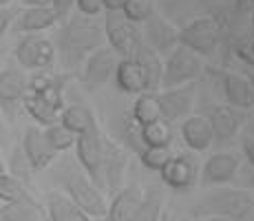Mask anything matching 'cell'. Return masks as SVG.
I'll list each match as a JSON object with an SVG mask.
<instances>
[{"instance_id": "6da1fadb", "label": "cell", "mask_w": 254, "mask_h": 221, "mask_svg": "<svg viewBox=\"0 0 254 221\" xmlns=\"http://www.w3.org/2000/svg\"><path fill=\"white\" fill-rule=\"evenodd\" d=\"M102 40H104V29L95 22V18L82 16L77 11L60 22V29L53 38V47L60 56L62 67L77 69L84 65V60L95 49L102 47Z\"/></svg>"}, {"instance_id": "7a4b0ae2", "label": "cell", "mask_w": 254, "mask_h": 221, "mask_svg": "<svg viewBox=\"0 0 254 221\" xmlns=\"http://www.w3.org/2000/svg\"><path fill=\"white\" fill-rule=\"evenodd\" d=\"M194 217H228L232 221H252L254 195L241 188H219L210 193L194 206Z\"/></svg>"}, {"instance_id": "3957f363", "label": "cell", "mask_w": 254, "mask_h": 221, "mask_svg": "<svg viewBox=\"0 0 254 221\" xmlns=\"http://www.w3.org/2000/svg\"><path fill=\"white\" fill-rule=\"evenodd\" d=\"M62 181H64V190L69 199L80 210H84L89 217H104L106 215L109 206H106L104 195L100 193L95 181L86 173H80L77 168H66L62 173Z\"/></svg>"}, {"instance_id": "277c9868", "label": "cell", "mask_w": 254, "mask_h": 221, "mask_svg": "<svg viewBox=\"0 0 254 221\" xmlns=\"http://www.w3.org/2000/svg\"><path fill=\"white\" fill-rule=\"evenodd\" d=\"M201 56L190 51L188 47H177L168 53L164 62V73H162V88H175L182 86L186 82H194L201 73Z\"/></svg>"}, {"instance_id": "5b68a950", "label": "cell", "mask_w": 254, "mask_h": 221, "mask_svg": "<svg viewBox=\"0 0 254 221\" xmlns=\"http://www.w3.org/2000/svg\"><path fill=\"white\" fill-rule=\"evenodd\" d=\"M104 36L111 49L122 58H133L141 44V33L137 24L130 22L122 11H106L104 18Z\"/></svg>"}, {"instance_id": "8992f818", "label": "cell", "mask_w": 254, "mask_h": 221, "mask_svg": "<svg viewBox=\"0 0 254 221\" xmlns=\"http://www.w3.org/2000/svg\"><path fill=\"white\" fill-rule=\"evenodd\" d=\"M177 44L199 56H212L219 44V24L214 18H197L177 31Z\"/></svg>"}, {"instance_id": "52a82bcc", "label": "cell", "mask_w": 254, "mask_h": 221, "mask_svg": "<svg viewBox=\"0 0 254 221\" xmlns=\"http://www.w3.org/2000/svg\"><path fill=\"white\" fill-rule=\"evenodd\" d=\"M16 60L22 69H49L56 60V47L53 40L40 33H22L20 42L16 44Z\"/></svg>"}, {"instance_id": "ba28073f", "label": "cell", "mask_w": 254, "mask_h": 221, "mask_svg": "<svg viewBox=\"0 0 254 221\" xmlns=\"http://www.w3.org/2000/svg\"><path fill=\"white\" fill-rule=\"evenodd\" d=\"M75 155L77 161H80L82 170L91 177L93 181L100 179V170L102 164H104V142L100 137V131H97V124L91 126L89 131L75 135Z\"/></svg>"}, {"instance_id": "9c48e42d", "label": "cell", "mask_w": 254, "mask_h": 221, "mask_svg": "<svg viewBox=\"0 0 254 221\" xmlns=\"http://www.w3.org/2000/svg\"><path fill=\"white\" fill-rule=\"evenodd\" d=\"M194 95H197V84L194 82H186V84L175 88H164L162 95H157L159 109H162V120L170 124V122L188 117L194 104Z\"/></svg>"}, {"instance_id": "30bf717a", "label": "cell", "mask_w": 254, "mask_h": 221, "mask_svg": "<svg viewBox=\"0 0 254 221\" xmlns=\"http://www.w3.org/2000/svg\"><path fill=\"white\" fill-rule=\"evenodd\" d=\"M29 77L18 67H7L0 71V111L9 117H16L27 93Z\"/></svg>"}, {"instance_id": "8fae6325", "label": "cell", "mask_w": 254, "mask_h": 221, "mask_svg": "<svg viewBox=\"0 0 254 221\" xmlns=\"http://www.w3.org/2000/svg\"><path fill=\"white\" fill-rule=\"evenodd\" d=\"M117 65V53L111 47H100L84 60V73H82V82L89 91L104 86L111 80Z\"/></svg>"}, {"instance_id": "7c38bea8", "label": "cell", "mask_w": 254, "mask_h": 221, "mask_svg": "<svg viewBox=\"0 0 254 221\" xmlns=\"http://www.w3.org/2000/svg\"><path fill=\"white\" fill-rule=\"evenodd\" d=\"M22 153L27 157V164L31 166L33 170H45L53 164L56 159V150L51 148V144L47 142L45 131L36 129V126H29L24 131L22 137Z\"/></svg>"}, {"instance_id": "4fadbf2b", "label": "cell", "mask_w": 254, "mask_h": 221, "mask_svg": "<svg viewBox=\"0 0 254 221\" xmlns=\"http://www.w3.org/2000/svg\"><path fill=\"white\" fill-rule=\"evenodd\" d=\"M162 181L173 190H186L197 179V164L188 155H173L159 170Z\"/></svg>"}, {"instance_id": "5bb4252c", "label": "cell", "mask_w": 254, "mask_h": 221, "mask_svg": "<svg viewBox=\"0 0 254 221\" xmlns=\"http://www.w3.org/2000/svg\"><path fill=\"white\" fill-rule=\"evenodd\" d=\"M239 173V157L232 153H217L203 164L201 179L206 186H219L232 181Z\"/></svg>"}, {"instance_id": "9a60e30c", "label": "cell", "mask_w": 254, "mask_h": 221, "mask_svg": "<svg viewBox=\"0 0 254 221\" xmlns=\"http://www.w3.org/2000/svg\"><path fill=\"white\" fill-rule=\"evenodd\" d=\"M221 88L226 102L234 109H254V88L248 77L237 75V73H221Z\"/></svg>"}, {"instance_id": "2e32d148", "label": "cell", "mask_w": 254, "mask_h": 221, "mask_svg": "<svg viewBox=\"0 0 254 221\" xmlns=\"http://www.w3.org/2000/svg\"><path fill=\"white\" fill-rule=\"evenodd\" d=\"M141 199H144V190L141 186L133 184L122 188L113 197L111 206L106 208V221H130L137 213Z\"/></svg>"}, {"instance_id": "e0dca14e", "label": "cell", "mask_w": 254, "mask_h": 221, "mask_svg": "<svg viewBox=\"0 0 254 221\" xmlns=\"http://www.w3.org/2000/svg\"><path fill=\"white\" fill-rule=\"evenodd\" d=\"M133 60L139 65L141 75H144L146 93H155L157 88H162V73H164V62L155 49H150L146 42L139 44V49L135 51Z\"/></svg>"}, {"instance_id": "ac0fdd59", "label": "cell", "mask_w": 254, "mask_h": 221, "mask_svg": "<svg viewBox=\"0 0 254 221\" xmlns=\"http://www.w3.org/2000/svg\"><path fill=\"white\" fill-rule=\"evenodd\" d=\"M182 137L186 146L197 153H203L212 146V129L206 115H188L182 122Z\"/></svg>"}, {"instance_id": "d6986e66", "label": "cell", "mask_w": 254, "mask_h": 221, "mask_svg": "<svg viewBox=\"0 0 254 221\" xmlns=\"http://www.w3.org/2000/svg\"><path fill=\"white\" fill-rule=\"evenodd\" d=\"M58 22L51 7H29L24 11L16 13L11 29L16 33H40L51 29Z\"/></svg>"}, {"instance_id": "ffe728a7", "label": "cell", "mask_w": 254, "mask_h": 221, "mask_svg": "<svg viewBox=\"0 0 254 221\" xmlns=\"http://www.w3.org/2000/svg\"><path fill=\"white\" fill-rule=\"evenodd\" d=\"M208 122L210 129H212V140L217 142H230L239 131V124H241V117L234 106H212L208 111Z\"/></svg>"}, {"instance_id": "44dd1931", "label": "cell", "mask_w": 254, "mask_h": 221, "mask_svg": "<svg viewBox=\"0 0 254 221\" xmlns=\"http://www.w3.org/2000/svg\"><path fill=\"white\" fill-rule=\"evenodd\" d=\"M62 88H64V77L53 75V73H38V75L29 77L27 91L36 93V95L45 97L47 102H51L58 109H64V100H62Z\"/></svg>"}, {"instance_id": "7402d4cb", "label": "cell", "mask_w": 254, "mask_h": 221, "mask_svg": "<svg viewBox=\"0 0 254 221\" xmlns=\"http://www.w3.org/2000/svg\"><path fill=\"white\" fill-rule=\"evenodd\" d=\"M148 27H146V33H148V47L155 49L159 56H166L170 53L175 47H177V31L170 27L168 22H164L159 16L150 13L148 16Z\"/></svg>"}, {"instance_id": "603a6c76", "label": "cell", "mask_w": 254, "mask_h": 221, "mask_svg": "<svg viewBox=\"0 0 254 221\" xmlns=\"http://www.w3.org/2000/svg\"><path fill=\"white\" fill-rule=\"evenodd\" d=\"M115 84L122 93H128V95H137V93L146 91L144 84V75H141V69L139 65L133 60V58H124V60H117L115 71Z\"/></svg>"}, {"instance_id": "cb8c5ba5", "label": "cell", "mask_w": 254, "mask_h": 221, "mask_svg": "<svg viewBox=\"0 0 254 221\" xmlns=\"http://www.w3.org/2000/svg\"><path fill=\"white\" fill-rule=\"evenodd\" d=\"M22 106H24V111H27L29 115L42 126H49V124H53V122L60 120V109L53 106L51 102H47L45 97L36 95V93H29V91L24 93Z\"/></svg>"}, {"instance_id": "d4e9b609", "label": "cell", "mask_w": 254, "mask_h": 221, "mask_svg": "<svg viewBox=\"0 0 254 221\" xmlns=\"http://www.w3.org/2000/svg\"><path fill=\"white\" fill-rule=\"evenodd\" d=\"M0 215L4 221H40L45 215L42 204L33 201H7L4 206H0Z\"/></svg>"}, {"instance_id": "484cf974", "label": "cell", "mask_w": 254, "mask_h": 221, "mask_svg": "<svg viewBox=\"0 0 254 221\" xmlns=\"http://www.w3.org/2000/svg\"><path fill=\"white\" fill-rule=\"evenodd\" d=\"M49 221H91L84 210H80L69 197L51 195L49 197Z\"/></svg>"}, {"instance_id": "4316f807", "label": "cell", "mask_w": 254, "mask_h": 221, "mask_svg": "<svg viewBox=\"0 0 254 221\" xmlns=\"http://www.w3.org/2000/svg\"><path fill=\"white\" fill-rule=\"evenodd\" d=\"M60 124L64 129H69L71 133H75V135H80V133L89 131L91 126H95V117L86 106L71 104L60 111Z\"/></svg>"}, {"instance_id": "83f0119b", "label": "cell", "mask_w": 254, "mask_h": 221, "mask_svg": "<svg viewBox=\"0 0 254 221\" xmlns=\"http://www.w3.org/2000/svg\"><path fill=\"white\" fill-rule=\"evenodd\" d=\"M139 137L144 146H168L173 140V131H170L168 122L159 117V120H153L148 124H141Z\"/></svg>"}, {"instance_id": "f1b7e54d", "label": "cell", "mask_w": 254, "mask_h": 221, "mask_svg": "<svg viewBox=\"0 0 254 221\" xmlns=\"http://www.w3.org/2000/svg\"><path fill=\"white\" fill-rule=\"evenodd\" d=\"M159 117H162V109H159L157 95L144 91V95H139L133 104V120L141 126V124H148V122H153V120H159Z\"/></svg>"}, {"instance_id": "f546056e", "label": "cell", "mask_w": 254, "mask_h": 221, "mask_svg": "<svg viewBox=\"0 0 254 221\" xmlns=\"http://www.w3.org/2000/svg\"><path fill=\"white\" fill-rule=\"evenodd\" d=\"M45 137H47V142L51 144V148L56 150V153H66V150L73 148V144H75V133L64 129L60 122L49 124L45 129Z\"/></svg>"}, {"instance_id": "4dcf8cb0", "label": "cell", "mask_w": 254, "mask_h": 221, "mask_svg": "<svg viewBox=\"0 0 254 221\" xmlns=\"http://www.w3.org/2000/svg\"><path fill=\"white\" fill-rule=\"evenodd\" d=\"M0 199L2 201H33L29 190L18 177L4 173L0 177Z\"/></svg>"}, {"instance_id": "1f68e13d", "label": "cell", "mask_w": 254, "mask_h": 221, "mask_svg": "<svg viewBox=\"0 0 254 221\" xmlns=\"http://www.w3.org/2000/svg\"><path fill=\"white\" fill-rule=\"evenodd\" d=\"M170 157H173V150H170L168 146H146L139 153L141 166H144L146 170H157V173L164 168Z\"/></svg>"}, {"instance_id": "d6a6232c", "label": "cell", "mask_w": 254, "mask_h": 221, "mask_svg": "<svg viewBox=\"0 0 254 221\" xmlns=\"http://www.w3.org/2000/svg\"><path fill=\"white\" fill-rule=\"evenodd\" d=\"M162 215V195L159 193H148L141 199L137 213L130 221H159Z\"/></svg>"}, {"instance_id": "836d02e7", "label": "cell", "mask_w": 254, "mask_h": 221, "mask_svg": "<svg viewBox=\"0 0 254 221\" xmlns=\"http://www.w3.org/2000/svg\"><path fill=\"white\" fill-rule=\"evenodd\" d=\"M122 13H124L126 18H128L130 22L139 24V22H146L148 20V16L153 13V7H150L148 0H126L124 9H122Z\"/></svg>"}, {"instance_id": "e575fe53", "label": "cell", "mask_w": 254, "mask_h": 221, "mask_svg": "<svg viewBox=\"0 0 254 221\" xmlns=\"http://www.w3.org/2000/svg\"><path fill=\"white\" fill-rule=\"evenodd\" d=\"M77 4V11L82 16H91V18H97L102 11H104V2L102 0H75Z\"/></svg>"}, {"instance_id": "d590c367", "label": "cell", "mask_w": 254, "mask_h": 221, "mask_svg": "<svg viewBox=\"0 0 254 221\" xmlns=\"http://www.w3.org/2000/svg\"><path fill=\"white\" fill-rule=\"evenodd\" d=\"M73 7H75V0H51V9L56 13L58 22H62L66 16H71Z\"/></svg>"}, {"instance_id": "8d00e7d4", "label": "cell", "mask_w": 254, "mask_h": 221, "mask_svg": "<svg viewBox=\"0 0 254 221\" xmlns=\"http://www.w3.org/2000/svg\"><path fill=\"white\" fill-rule=\"evenodd\" d=\"M13 18H16V11L9 7H0V40L4 38V33L11 29Z\"/></svg>"}, {"instance_id": "74e56055", "label": "cell", "mask_w": 254, "mask_h": 221, "mask_svg": "<svg viewBox=\"0 0 254 221\" xmlns=\"http://www.w3.org/2000/svg\"><path fill=\"white\" fill-rule=\"evenodd\" d=\"M241 148H243V155H246V159L250 161V166L254 168V137L252 135H243L241 137Z\"/></svg>"}, {"instance_id": "f35d334b", "label": "cell", "mask_w": 254, "mask_h": 221, "mask_svg": "<svg viewBox=\"0 0 254 221\" xmlns=\"http://www.w3.org/2000/svg\"><path fill=\"white\" fill-rule=\"evenodd\" d=\"M104 2V9L106 11H122L126 4V0H102Z\"/></svg>"}, {"instance_id": "ab89813d", "label": "cell", "mask_w": 254, "mask_h": 221, "mask_svg": "<svg viewBox=\"0 0 254 221\" xmlns=\"http://www.w3.org/2000/svg\"><path fill=\"white\" fill-rule=\"evenodd\" d=\"M27 7H51V0H20Z\"/></svg>"}, {"instance_id": "60d3db41", "label": "cell", "mask_w": 254, "mask_h": 221, "mask_svg": "<svg viewBox=\"0 0 254 221\" xmlns=\"http://www.w3.org/2000/svg\"><path fill=\"white\" fill-rule=\"evenodd\" d=\"M203 221H232L228 217H203Z\"/></svg>"}, {"instance_id": "b9f144b4", "label": "cell", "mask_w": 254, "mask_h": 221, "mask_svg": "<svg viewBox=\"0 0 254 221\" xmlns=\"http://www.w3.org/2000/svg\"><path fill=\"white\" fill-rule=\"evenodd\" d=\"M248 135H252V137H254V117H252L250 122H248Z\"/></svg>"}, {"instance_id": "7bdbcfd3", "label": "cell", "mask_w": 254, "mask_h": 221, "mask_svg": "<svg viewBox=\"0 0 254 221\" xmlns=\"http://www.w3.org/2000/svg\"><path fill=\"white\" fill-rule=\"evenodd\" d=\"M248 177H250V184H252V188H254V168L248 173Z\"/></svg>"}, {"instance_id": "ee69618b", "label": "cell", "mask_w": 254, "mask_h": 221, "mask_svg": "<svg viewBox=\"0 0 254 221\" xmlns=\"http://www.w3.org/2000/svg\"><path fill=\"white\" fill-rule=\"evenodd\" d=\"M4 173H7V170H4V164H2V161H0V177H2Z\"/></svg>"}, {"instance_id": "f6af8a7d", "label": "cell", "mask_w": 254, "mask_h": 221, "mask_svg": "<svg viewBox=\"0 0 254 221\" xmlns=\"http://www.w3.org/2000/svg\"><path fill=\"white\" fill-rule=\"evenodd\" d=\"M9 2H11V0H0V7H7Z\"/></svg>"}, {"instance_id": "bcb514c9", "label": "cell", "mask_w": 254, "mask_h": 221, "mask_svg": "<svg viewBox=\"0 0 254 221\" xmlns=\"http://www.w3.org/2000/svg\"><path fill=\"white\" fill-rule=\"evenodd\" d=\"M250 84H252V88H254V73H250Z\"/></svg>"}, {"instance_id": "7dc6e473", "label": "cell", "mask_w": 254, "mask_h": 221, "mask_svg": "<svg viewBox=\"0 0 254 221\" xmlns=\"http://www.w3.org/2000/svg\"><path fill=\"white\" fill-rule=\"evenodd\" d=\"M252 56H254V40H252Z\"/></svg>"}, {"instance_id": "c3c4849f", "label": "cell", "mask_w": 254, "mask_h": 221, "mask_svg": "<svg viewBox=\"0 0 254 221\" xmlns=\"http://www.w3.org/2000/svg\"><path fill=\"white\" fill-rule=\"evenodd\" d=\"M0 221H4V217H2V215H0Z\"/></svg>"}, {"instance_id": "681fc988", "label": "cell", "mask_w": 254, "mask_h": 221, "mask_svg": "<svg viewBox=\"0 0 254 221\" xmlns=\"http://www.w3.org/2000/svg\"><path fill=\"white\" fill-rule=\"evenodd\" d=\"M214 2H221V0H214Z\"/></svg>"}, {"instance_id": "f907efd6", "label": "cell", "mask_w": 254, "mask_h": 221, "mask_svg": "<svg viewBox=\"0 0 254 221\" xmlns=\"http://www.w3.org/2000/svg\"><path fill=\"white\" fill-rule=\"evenodd\" d=\"M0 58H2V51H0Z\"/></svg>"}, {"instance_id": "816d5d0a", "label": "cell", "mask_w": 254, "mask_h": 221, "mask_svg": "<svg viewBox=\"0 0 254 221\" xmlns=\"http://www.w3.org/2000/svg\"><path fill=\"white\" fill-rule=\"evenodd\" d=\"M184 221H190V219H184Z\"/></svg>"}, {"instance_id": "f5cc1de1", "label": "cell", "mask_w": 254, "mask_h": 221, "mask_svg": "<svg viewBox=\"0 0 254 221\" xmlns=\"http://www.w3.org/2000/svg\"><path fill=\"white\" fill-rule=\"evenodd\" d=\"M0 129H2V126H0Z\"/></svg>"}, {"instance_id": "db71d44e", "label": "cell", "mask_w": 254, "mask_h": 221, "mask_svg": "<svg viewBox=\"0 0 254 221\" xmlns=\"http://www.w3.org/2000/svg\"><path fill=\"white\" fill-rule=\"evenodd\" d=\"M0 161H2V159H0Z\"/></svg>"}]
</instances>
